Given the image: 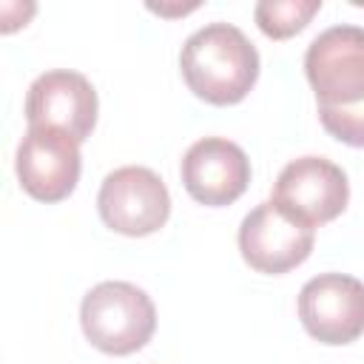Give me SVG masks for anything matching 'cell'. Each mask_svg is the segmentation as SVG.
<instances>
[{"label": "cell", "instance_id": "cell-1", "mask_svg": "<svg viewBox=\"0 0 364 364\" xmlns=\"http://www.w3.org/2000/svg\"><path fill=\"white\" fill-rule=\"evenodd\" d=\"M179 68L199 100L210 105H233L256 85L259 51L242 28L230 23H208L185 40Z\"/></svg>", "mask_w": 364, "mask_h": 364}, {"label": "cell", "instance_id": "cell-2", "mask_svg": "<svg viewBox=\"0 0 364 364\" xmlns=\"http://www.w3.org/2000/svg\"><path fill=\"white\" fill-rule=\"evenodd\" d=\"M80 324L97 350L128 355L151 341L156 330V307L151 296L131 282H100L82 296Z\"/></svg>", "mask_w": 364, "mask_h": 364}, {"label": "cell", "instance_id": "cell-3", "mask_svg": "<svg viewBox=\"0 0 364 364\" xmlns=\"http://www.w3.org/2000/svg\"><path fill=\"white\" fill-rule=\"evenodd\" d=\"M304 71L318 105L347 108L364 102V28L350 23L324 28L307 46Z\"/></svg>", "mask_w": 364, "mask_h": 364}, {"label": "cell", "instance_id": "cell-4", "mask_svg": "<svg viewBox=\"0 0 364 364\" xmlns=\"http://www.w3.org/2000/svg\"><path fill=\"white\" fill-rule=\"evenodd\" d=\"M97 208L111 230L122 236H148L168 222L171 193L151 168L125 165L102 179Z\"/></svg>", "mask_w": 364, "mask_h": 364}, {"label": "cell", "instance_id": "cell-5", "mask_svg": "<svg viewBox=\"0 0 364 364\" xmlns=\"http://www.w3.org/2000/svg\"><path fill=\"white\" fill-rule=\"evenodd\" d=\"M299 222L318 228L341 216L350 199L347 173L324 156H299L282 168L270 196Z\"/></svg>", "mask_w": 364, "mask_h": 364}, {"label": "cell", "instance_id": "cell-6", "mask_svg": "<svg viewBox=\"0 0 364 364\" xmlns=\"http://www.w3.org/2000/svg\"><path fill=\"white\" fill-rule=\"evenodd\" d=\"M316 242V228L299 222L282 210L273 199L256 205L239 225V250L242 259L267 276L287 273L299 267Z\"/></svg>", "mask_w": 364, "mask_h": 364}, {"label": "cell", "instance_id": "cell-7", "mask_svg": "<svg viewBox=\"0 0 364 364\" xmlns=\"http://www.w3.org/2000/svg\"><path fill=\"white\" fill-rule=\"evenodd\" d=\"M299 318L321 344H350L364 333V282L344 273L313 276L299 293Z\"/></svg>", "mask_w": 364, "mask_h": 364}, {"label": "cell", "instance_id": "cell-8", "mask_svg": "<svg viewBox=\"0 0 364 364\" xmlns=\"http://www.w3.org/2000/svg\"><path fill=\"white\" fill-rule=\"evenodd\" d=\"M26 119L28 128H57L82 142L97 122V91L80 71H46L26 94Z\"/></svg>", "mask_w": 364, "mask_h": 364}, {"label": "cell", "instance_id": "cell-9", "mask_svg": "<svg viewBox=\"0 0 364 364\" xmlns=\"http://www.w3.org/2000/svg\"><path fill=\"white\" fill-rule=\"evenodd\" d=\"M17 179L40 202L65 199L80 179V142L57 128H28L17 145Z\"/></svg>", "mask_w": 364, "mask_h": 364}, {"label": "cell", "instance_id": "cell-10", "mask_svg": "<svg viewBox=\"0 0 364 364\" xmlns=\"http://www.w3.org/2000/svg\"><path fill=\"white\" fill-rule=\"evenodd\" d=\"M247 182L250 159L225 136L196 139L182 156V185L199 205H230L247 191Z\"/></svg>", "mask_w": 364, "mask_h": 364}, {"label": "cell", "instance_id": "cell-11", "mask_svg": "<svg viewBox=\"0 0 364 364\" xmlns=\"http://www.w3.org/2000/svg\"><path fill=\"white\" fill-rule=\"evenodd\" d=\"M321 0H262L253 9L259 28L273 40H287L299 34L313 14H318Z\"/></svg>", "mask_w": 364, "mask_h": 364}, {"label": "cell", "instance_id": "cell-12", "mask_svg": "<svg viewBox=\"0 0 364 364\" xmlns=\"http://www.w3.org/2000/svg\"><path fill=\"white\" fill-rule=\"evenodd\" d=\"M318 119L330 136L344 145L364 148V102L347 108H324L318 105Z\"/></svg>", "mask_w": 364, "mask_h": 364}, {"label": "cell", "instance_id": "cell-13", "mask_svg": "<svg viewBox=\"0 0 364 364\" xmlns=\"http://www.w3.org/2000/svg\"><path fill=\"white\" fill-rule=\"evenodd\" d=\"M199 3H188V6H156V3H148V9L151 11H156V14H165V17H173V14H188V11H193Z\"/></svg>", "mask_w": 364, "mask_h": 364}]
</instances>
